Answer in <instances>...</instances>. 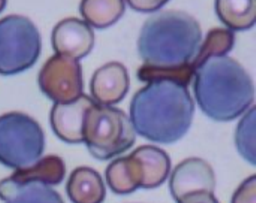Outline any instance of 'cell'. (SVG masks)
Wrapping results in <instances>:
<instances>
[{
	"instance_id": "cell-7",
	"label": "cell",
	"mask_w": 256,
	"mask_h": 203,
	"mask_svg": "<svg viewBox=\"0 0 256 203\" xmlns=\"http://www.w3.org/2000/svg\"><path fill=\"white\" fill-rule=\"evenodd\" d=\"M39 87L42 93L56 103H69L82 96V69L78 60L54 55L39 72Z\"/></svg>"
},
{
	"instance_id": "cell-12",
	"label": "cell",
	"mask_w": 256,
	"mask_h": 203,
	"mask_svg": "<svg viewBox=\"0 0 256 203\" xmlns=\"http://www.w3.org/2000/svg\"><path fill=\"white\" fill-rule=\"evenodd\" d=\"M92 96L99 105L114 106L120 103L129 90V73L122 63H106L92 78Z\"/></svg>"
},
{
	"instance_id": "cell-15",
	"label": "cell",
	"mask_w": 256,
	"mask_h": 203,
	"mask_svg": "<svg viewBox=\"0 0 256 203\" xmlns=\"http://www.w3.org/2000/svg\"><path fill=\"white\" fill-rule=\"evenodd\" d=\"M216 12L231 31L250 30L256 21V0H216Z\"/></svg>"
},
{
	"instance_id": "cell-13",
	"label": "cell",
	"mask_w": 256,
	"mask_h": 203,
	"mask_svg": "<svg viewBox=\"0 0 256 203\" xmlns=\"http://www.w3.org/2000/svg\"><path fill=\"white\" fill-rule=\"evenodd\" d=\"M66 174V165L58 156L40 157L32 166L16 169L9 178L2 180L6 186H22L30 183H39L45 186H58L63 183Z\"/></svg>"
},
{
	"instance_id": "cell-23",
	"label": "cell",
	"mask_w": 256,
	"mask_h": 203,
	"mask_svg": "<svg viewBox=\"0 0 256 203\" xmlns=\"http://www.w3.org/2000/svg\"><path fill=\"white\" fill-rule=\"evenodd\" d=\"M128 4L138 12H156L165 6L170 0H126Z\"/></svg>"
},
{
	"instance_id": "cell-17",
	"label": "cell",
	"mask_w": 256,
	"mask_h": 203,
	"mask_svg": "<svg viewBox=\"0 0 256 203\" xmlns=\"http://www.w3.org/2000/svg\"><path fill=\"white\" fill-rule=\"evenodd\" d=\"M81 15L84 21L94 28H108L124 13V0H82Z\"/></svg>"
},
{
	"instance_id": "cell-21",
	"label": "cell",
	"mask_w": 256,
	"mask_h": 203,
	"mask_svg": "<svg viewBox=\"0 0 256 203\" xmlns=\"http://www.w3.org/2000/svg\"><path fill=\"white\" fill-rule=\"evenodd\" d=\"M129 169L124 157L114 160L106 168V183L110 189L117 195H130L136 190L132 178L129 177Z\"/></svg>"
},
{
	"instance_id": "cell-20",
	"label": "cell",
	"mask_w": 256,
	"mask_h": 203,
	"mask_svg": "<svg viewBox=\"0 0 256 203\" xmlns=\"http://www.w3.org/2000/svg\"><path fill=\"white\" fill-rule=\"evenodd\" d=\"M195 69L190 64L182 66V67H152L144 64L138 70V78L142 82H153V81H174L182 85L189 87V84L194 79Z\"/></svg>"
},
{
	"instance_id": "cell-16",
	"label": "cell",
	"mask_w": 256,
	"mask_h": 203,
	"mask_svg": "<svg viewBox=\"0 0 256 203\" xmlns=\"http://www.w3.org/2000/svg\"><path fill=\"white\" fill-rule=\"evenodd\" d=\"M0 199L6 203H64L51 186L39 183L6 186L0 181Z\"/></svg>"
},
{
	"instance_id": "cell-6",
	"label": "cell",
	"mask_w": 256,
	"mask_h": 203,
	"mask_svg": "<svg viewBox=\"0 0 256 203\" xmlns=\"http://www.w3.org/2000/svg\"><path fill=\"white\" fill-rule=\"evenodd\" d=\"M40 49V33L32 19L21 15L0 19V75L10 76L30 69Z\"/></svg>"
},
{
	"instance_id": "cell-4",
	"label": "cell",
	"mask_w": 256,
	"mask_h": 203,
	"mask_svg": "<svg viewBox=\"0 0 256 203\" xmlns=\"http://www.w3.org/2000/svg\"><path fill=\"white\" fill-rule=\"evenodd\" d=\"M135 139L136 133L124 111L96 102L87 111L82 142H86L93 157L110 160L132 148Z\"/></svg>"
},
{
	"instance_id": "cell-22",
	"label": "cell",
	"mask_w": 256,
	"mask_h": 203,
	"mask_svg": "<svg viewBox=\"0 0 256 203\" xmlns=\"http://www.w3.org/2000/svg\"><path fill=\"white\" fill-rule=\"evenodd\" d=\"M231 203H256V177H249L236 192Z\"/></svg>"
},
{
	"instance_id": "cell-2",
	"label": "cell",
	"mask_w": 256,
	"mask_h": 203,
	"mask_svg": "<svg viewBox=\"0 0 256 203\" xmlns=\"http://www.w3.org/2000/svg\"><path fill=\"white\" fill-rule=\"evenodd\" d=\"M194 91L200 108L216 121H232L246 114L255 100L249 72L237 60L213 57L196 67Z\"/></svg>"
},
{
	"instance_id": "cell-24",
	"label": "cell",
	"mask_w": 256,
	"mask_h": 203,
	"mask_svg": "<svg viewBox=\"0 0 256 203\" xmlns=\"http://www.w3.org/2000/svg\"><path fill=\"white\" fill-rule=\"evenodd\" d=\"M178 203H219V202H218V199L214 198V195H213V193L201 192V193H195V195L186 196L184 199H182Z\"/></svg>"
},
{
	"instance_id": "cell-1",
	"label": "cell",
	"mask_w": 256,
	"mask_h": 203,
	"mask_svg": "<svg viewBox=\"0 0 256 203\" xmlns=\"http://www.w3.org/2000/svg\"><path fill=\"white\" fill-rule=\"evenodd\" d=\"M194 114L195 102L186 85L153 81L134 96L129 120L136 135L158 144H174L189 132Z\"/></svg>"
},
{
	"instance_id": "cell-11",
	"label": "cell",
	"mask_w": 256,
	"mask_h": 203,
	"mask_svg": "<svg viewBox=\"0 0 256 203\" xmlns=\"http://www.w3.org/2000/svg\"><path fill=\"white\" fill-rule=\"evenodd\" d=\"M93 103L94 100L84 94L69 103H56L51 109L50 121L57 138L69 144L82 142L84 118Z\"/></svg>"
},
{
	"instance_id": "cell-10",
	"label": "cell",
	"mask_w": 256,
	"mask_h": 203,
	"mask_svg": "<svg viewBox=\"0 0 256 203\" xmlns=\"http://www.w3.org/2000/svg\"><path fill=\"white\" fill-rule=\"evenodd\" d=\"M51 43L57 55L81 60L92 52L94 46V33L86 21L68 18L54 27Z\"/></svg>"
},
{
	"instance_id": "cell-5",
	"label": "cell",
	"mask_w": 256,
	"mask_h": 203,
	"mask_svg": "<svg viewBox=\"0 0 256 203\" xmlns=\"http://www.w3.org/2000/svg\"><path fill=\"white\" fill-rule=\"evenodd\" d=\"M45 148V135L36 120L22 112L0 115V163L22 169L36 163Z\"/></svg>"
},
{
	"instance_id": "cell-19",
	"label": "cell",
	"mask_w": 256,
	"mask_h": 203,
	"mask_svg": "<svg viewBox=\"0 0 256 203\" xmlns=\"http://www.w3.org/2000/svg\"><path fill=\"white\" fill-rule=\"evenodd\" d=\"M242 118L237 132H236V145L242 157L250 165L256 163L255 148V127H256V109L252 106Z\"/></svg>"
},
{
	"instance_id": "cell-3",
	"label": "cell",
	"mask_w": 256,
	"mask_h": 203,
	"mask_svg": "<svg viewBox=\"0 0 256 203\" xmlns=\"http://www.w3.org/2000/svg\"><path fill=\"white\" fill-rule=\"evenodd\" d=\"M202 40L200 22L182 10L152 15L138 37V52L152 67H182L190 64Z\"/></svg>"
},
{
	"instance_id": "cell-25",
	"label": "cell",
	"mask_w": 256,
	"mask_h": 203,
	"mask_svg": "<svg viewBox=\"0 0 256 203\" xmlns=\"http://www.w3.org/2000/svg\"><path fill=\"white\" fill-rule=\"evenodd\" d=\"M6 1H8V0H0V13H2L3 9L6 7Z\"/></svg>"
},
{
	"instance_id": "cell-14",
	"label": "cell",
	"mask_w": 256,
	"mask_h": 203,
	"mask_svg": "<svg viewBox=\"0 0 256 203\" xmlns=\"http://www.w3.org/2000/svg\"><path fill=\"white\" fill-rule=\"evenodd\" d=\"M66 192L72 203H104L105 201V186L100 174L86 166L70 174Z\"/></svg>"
},
{
	"instance_id": "cell-8",
	"label": "cell",
	"mask_w": 256,
	"mask_h": 203,
	"mask_svg": "<svg viewBox=\"0 0 256 203\" xmlns=\"http://www.w3.org/2000/svg\"><path fill=\"white\" fill-rule=\"evenodd\" d=\"M126 163L136 189H156L171 174L170 156L158 147L144 145L134 150L126 157Z\"/></svg>"
},
{
	"instance_id": "cell-18",
	"label": "cell",
	"mask_w": 256,
	"mask_h": 203,
	"mask_svg": "<svg viewBox=\"0 0 256 203\" xmlns=\"http://www.w3.org/2000/svg\"><path fill=\"white\" fill-rule=\"evenodd\" d=\"M234 45H236L234 31H231L230 28H213L212 31H208L202 45H200V49L195 58L192 60L190 66L196 70V67L201 66L208 58L228 55L232 51Z\"/></svg>"
},
{
	"instance_id": "cell-9",
	"label": "cell",
	"mask_w": 256,
	"mask_h": 203,
	"mask_svg": "<svg viewBox=\"0 0 256 203\" xmlns=\"http://www.w3.org/2000/svg\"><path fill=\"white\" fill-rule=\"evenodd\" d=\"M170 190L172 198L180 202L195 193H213L216 190V175L208 162L196 157L186 159L171 174Z\"/></svg>"
}]
</instances>
